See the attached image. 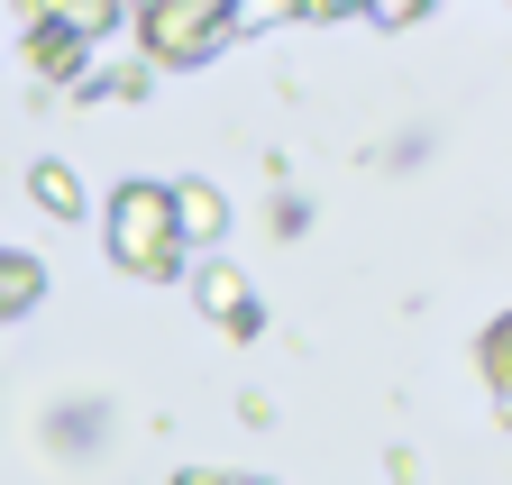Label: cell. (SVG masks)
Here are the masks:
<instances>
[{
    "instance_id": "cell-1",
    "label": "cell",
    "mask_w": 512,
    "mask_h": 485,
    "mask_svg": "<svg viewBox=\"0 0 512 485\" xmlns=\"http://www.w3.org/2000/svg\"><path fill=\"white\" fill-rule=\"evenodd\" d=\"M110 257L138 284H174L183 275V229L165 211V184H119L110 193Z\"/></svg>"
},
{
    "instance_id": "cell-2",
    "label": "cell",
    "mask_w": 512,
    "mask_h": 485,
    "mask_svg": "<svg viewBox=\"0 0 512 485\" xmlns=\"http://www.w3.org/2000/svg\"><path fill=\"white\" fill-rule=\"evenodd\" d=\"M138 37L156 65H202V55H220L238 37V19L220 0H156V10H138Z\"/></svg>"
},
{
    "instance_id": "cell-3",
    "label": "cell",
    "mask_w": 512,
    "mask_h": 485,
    "mask_svg": "<svg viewBox=\"0 0 512 485\" xmlns=\"http://www.w3.org/2000/svg\"><path fill=\"white\" fill-rule=\"evenodd\" d=\"M192 293H202V312H211L229 339H256V330H266V302H256V284H247L238 266H202V275H192Z\"/></svg>"
},
{
    "instance_id": "cell-4",
    "label": "cell",
    "mask_w": 512,
    "mask_h": 485,
    "mask_svg": "<svg viewBox=\"0 0 512 485\" xmlns=\"http://www.w3.org/2000/svg\"><path fill=\"white\" fill-rule=\"evenodd\" d=\"M165 211H174V229H183V238H220V229H229L220 184H165Z\"/></svg>"
},
{
    "instance_id": "cell-5",
    "label": "cell",
    "mask_w": 512,
    "mask_h": 485,
    "mask_svg": "<svg viewBox=\"0 0 512 485\" xmlns=\"http://www.w3.org/2000/svg\"><path fill=\"white\" fill-rule=\"evenodd\" d=\"M83 46H92V37L55 10V19H37V28H28V65H37V74H74V65H83Z\"/></svg>"
},
{
    "instance_id": "cell-6",
    "label": "cell",
    "mask_w": 512,
    "mask_h": 485,
    "mask_svg": "<svg viewBox=\"0 0 512 485\" xmlns=\"http://www.w3.org/2000/svg\"><path fill=\"white\" fill-rule=\"evenodd\" d=\"M37 293H46V266H37V257H10V248H0V321H19Z\"/></svg>"
},
{
    "instance_id": "cell-7",
    "label": "cell",
    "mask_w": 512,
    "mask_h": 485,
    "mask_svg": "<svg viewBox=\"0 0 512 485\" xmlns=\"http://www.w3.org/2000/svg\"><path fill=\"white\" fill-rule=\"evenodd\" d=\"M28 193H37L55 220H83V184H74V165H55V156H46V165L28 174Z\"/></svg>"
},
{
    "instance_id": "cell-8",
    "label": "cell",
    "mask_w": 512,
    "mask_h": 485,
    "mask_svg": "<svg viewBox=\"0 0 512 485\" xmlns=\"http://www.w3.org/2000/svg\"><path fill=\"white\" fill-rule=\"evenodd\" d=\"M503 348H512V339H503V321H494V330H485V348H476V357H485V385H503Z\"/></svg>"
},
{
    "instance_id": "cell-9",
    "label": "cell",
    "mask_w": 512,
    "mask_h": 485,
    "mask_svg": "<svg viewBox=\"0 0 512 485\" xmlns=\"http://www.w3.org/2000/svg\"><path fill=\"white\" fill-rule=\"evenodd\" d=\"M174 485H238V476H220V467H183Z\"/></svg>"
}]
</instances>
